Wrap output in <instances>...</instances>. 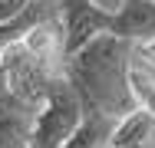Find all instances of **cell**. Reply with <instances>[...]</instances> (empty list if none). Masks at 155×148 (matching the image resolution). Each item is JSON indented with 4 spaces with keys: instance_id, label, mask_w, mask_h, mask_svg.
Masks as SVG:
<instances>
[{
    "instance_id": "1",
    "label": "cell",
    "mask_w": 155,
    "mask_h": 148,
    "mask_svg": "<svg viewBox=\"0 0 155 148\" xmlns=\"http://www.w3.org/2000/svg\"><path fill=\"white\" fill-rule=\"evenodd\" d=\"M135 46L139 43L116 33H102L63 59V72L79 89L89 109H102L109 115H122L132 109L129 66L135 59Z\"/></svg>"
},
{
    "instance_id": "2",
    "label": "cell",
    "mask_w": 155,
    "mask_h": 148,
    "mask_svg": "<svg viewBox=\"0 0 155 148\" xmlns=\"http://www.w3.org/2000/svg\"><path fill=\"white\" fill-rule=\"evenodd\" d=\"M89 112L86 99L79 95V89L69 82V76L60 72L50 79V86L43 89L36 112L27 128V148H63L83 125V118Z\"/></svg>"
},
{
    "instance_id": "3",
    "label": "cell",
    "mask_w": 155,
    "mask_h": 148,
    "mask_svg": "<svg viewBox=\"0 0 155 148\" xmlns=\"http://www.w3.org/2000/svg\"><path fill=\"white\" fill-rule=\"evenodd\" d=\"M60 20H63V59L73 56L89 40L112 33V13L99 10L93 0H60Z\"/></svg>"
},
{
    "instance_id": "4",
    "label": "cell",
    "mask_w": 155,
    "mask_h": 148,
    "mask_svg": "<svg viewBox=\"0 0 155 148\" xmlns=\"http://www.w3.org/2000/svg\"><path fill=\"white\" fill-rule=\"evenodd\" d=\"M106 148H155V115L149 109L132 105L116 118Z\"/></svg>"
},
{
    "instance_id": "5",
    "label": "cell",
    "mask_w": 155,
    "mask_h": 148,
    "mask_svg": "<svg viewBox=\"0 0 155 148\" xmlns=\"http://www.w3.org/2000/svg\"><path fill=\"white\" fill-rule=\"evenodd\" d=\"M112 33L132 43L155 40V0H125L122 10L112 13Z\"/></svg>"
},
{
    "instance_id": "6",
    "label": "cell",
    "mask_w": 155,
    "mask_h": 148,
    "mask_svg": "<svg viewBox=\"0 0 155 148\" xmlns=\"http://www.w3.org/2000/svg\"><path fill=\"white\" fill-rule=\"evenodd\" d=\"M116 118L119 115H109V112H102V109H89L86 118H83V125H79V132H76L63 148H106Z\"/></svg>"
},
{
    "instance_id": "7",
    "label": "cell",
    "mask_w": 155,
    "mask_h": 148,
    "mask_svg": "<svg viewBox=\"0 0 155 148\" xmlns=\"http://www.w3.org/2000/svg\"><path fill=\"white\" fill-rule=\"evenodd\" d=\"M129 95H132V105L149 109L155 115V76L149 72V66L142 59H132V66H129Z\"/></svg>"
},
{
    "instance_id": "8",
    "label": "cell",
    "mask_w": 155,
    "mask_h": 148,
    "mask_svg": "<svg viewBox=\"0 0 155 148\" xmlns=\"http://www.w3.org/2000/svg\"><path fill=\"white\" fill-rule=\"evenodd\" d=\"M30 109H10L0 112V148H27V128H30Z\"/></svg>"
},
{
    "instance_id": "9",
    "label": "cell",
    "mask_w": 155,
    "mask_h": 148,
    "mask_svg": "<svg viewBox=\"0 0 155 148\" xmlns=\"http://www.w3.org/2000/svg\"><path fill=\"white\" fill-rule=\"evenodd\" d=\"M135 59H142L145 66H155V40L139 43V46H135Z\"/></svg>"
},
{
    "instance_id": "10",
    "label": "cell",
    "mask_w": 155,
    "mask_h": 148,
    "mask_svg": "<svg viewBox=\"0 0 155 148\" xmlns=\"http://www.w3.org/2000/svg\"><path fill=\"white\" fill-rule=\"evenodd\" d=\"M93 3L99 7V10H106V13H119V10L125 7V0H93Z\"/></svg>"
}]
</instances>
